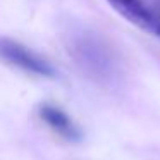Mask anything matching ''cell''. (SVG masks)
<instances>
[{"instance_id":"5b68a950","label":"cell","mask_w":160,"mask_h":160,"mask_svg":"<svg viewBox=\"0 0 160 160\" xmlns=\"http://www.w3.org/2000/svg\"><path fill=\"white\" fill-rule=\"evenodd\" d=\"M152 11L155 12V16L158 18V21H160V0H155V4H153Z\"/></svg>"},{"instance_id":"3957f363","label":"cell","mask_w":160,"mask_h":160,"mask_svg":"<svg viewBox=\"0 0 160 160\" xmlns=\"http://www.w3.org/2000/svg\"><path fill=\"white\" fill-rule=\"evenodd\" d=\"M115 12L122 16L126 21L138 26L145 33L153 36H160V21L152 11V7L143 0H107Z\"/></svg>"},{"instance_id":"6da1fadb","label":"cell","mask_w":160,"mask_h":160,"mask_svg":"<svg viewBox=\"0 0 160 160\" xmlns=\"http://www.w3.org/2000/svg\"><path fill=\"white\" fill-rule=\"evenodd\" d=\"M67 50L72 55L74 62L95 79H103L110 74V57L105 47L84 31L72 33L67 42Z\"/></svg>"},{"instance_id":"7a4b0ae2","label":"cell","mask_w":160,"mask_h":160,"mask_svg":"<svg viewBox=\"0 0 160 160\" xmlns=\"http://www.w3.org/2000/svg\"><path fill=\"white\" fill-rule=\"evenodd\" d=\"M0 59L21 71L40 78H55V69L47 59L33 52L26 45L9 38H0Z\"/></svg>"},{"instance_id":"277c9868","label":"cell","mask_w":160,"mask_h":160,"mask_svg":"<svg viewBox=\"0 0 160 160\" xmlns=\"http://www.w3.org/2000/svg\"><path fill=\"white\" fill-rule=\"evenodd\" d=\"M38 115L53 132L62 136L64 139H67V141H81L83 132H81L79 126L62 108L50 103H43L38 107Z\"/></svg>"}]
</instances>
